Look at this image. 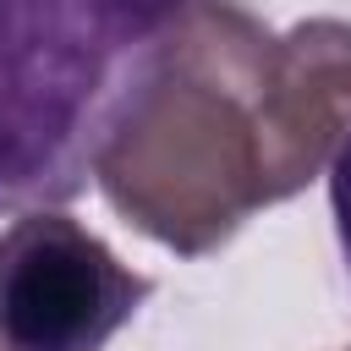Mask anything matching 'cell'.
<instances>
[{"label": "cell", "mask_w": 351, "mask_h": 351, "mask_svg": "<svg viewBox=\"0 0 351 351\" xmlns=\"http://www.w3.org/2000/svg\"><path fill=\"white\" fill-rule=\"evenodd\" d=\"M258 137H263V197H296L351 137V22L313 16L291 33H274L263 88H258Z\"/></svg>", "instance_id": "4"}, {"label": "cell", "mask_w": 351, "mask_h": 351, "mask_svg": "<svg viewBox=\"0 0 351 351\" xmlns=\"http://www.w3.org/2000/svg\"><path fill=\"white\" fill-rule=\"evenodd\" d=\"M148 291V274L55 208H22L0 230V351H104Z\"/></svg>", "instance_id": "3"}, {"label": "cell", "mask_w": 351, "mask_h": 351, "mask_svg": "<svg viewBox=\"0 0 351 351\" xmlns=\"http://www.w3.org/2000/svg\"><path fill=\"white\" fill-rule=\"evenodd\" d=\"M274 33L236 0H192L115 93L93 181L176 258L219 252L263 197L258 88Z\"/></svg>", "instance_id": "1"}, {"label": "cell", "mask_w": 351, "mask_h": 351, "mask_svg": "<svg viewBox=\"0 0 351 351\" xmlns=\"http://www.w3.org/2000/svg\"><path fill=\"white\" fill-rule=\"evenodd\" d=\"M329 208H335V230H340V252L351 269V137L335 148L329 159Z\"/></svg>", "instance_id": "5"}, {"label": "cell", "mask_w": 351, "mask_h": 351, "mask_svg": "<svg viewBox=\"0 0 351 351\" xmlns=\"http://www.w3.org/2000/svg\"><path fill=\"white\" fill-rule=\"evenodd\" d=\"M192 0H0V214L71 203L104 115Z\"/></svg>", "instance_id": "2"}]
</instances>
